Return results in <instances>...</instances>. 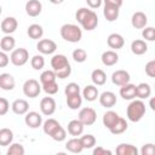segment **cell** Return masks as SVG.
Segmentation results:
<instances>
[{"label":"cell","mask_w":155,"mask_h":155,"mask_svg":"<svg viewBox=\"0 0 155 155\" xmlns=\"http://www.w3.org/2000/svg\"><path fill=\"white\" fill-rule=\"evenodd\" d=\"M82 104V97L80 96V93L76 94H71V96H67V105L71 109V110H76L81 107Z\"/></svg>","instance_id":"obj_33"},{"label":"cell","mask_w":155,"mask_h":155,"mask_svg":"<svg viewBox=\"0 0 155 155\" xmlns=\"http://www.w3.org/2000/svg\"><path fill=\"white\" fill-rule=\"evenodd\" d=\"M42 90L47 93V94H56L58 92V85L56 81H51V82H46V84H42Z\"/></svg>","instance_id":"obj_42"},{"label":"cell","mask_w":155,"mask_h":155,"mask_svg":"<svg viewBox=\"0 0 155 155\" xmlns=\"http://www.w3.org/2000/svg\"><path fill=\"white\" fill-rule=\"evenodd\" d=\"M52 4H54V5H58V4H62L64 0H50Z\"/></svg>","instance_id":"obj_53"},{"label":"cell","mask_w":155,"mask_h":155,"mask_svg":"<svg viewBox=\"0 0 155 155\" xmlns=\"http://www.w3.org/2000/svg\"><path fill=\"white\" fill-rule=\"evenodd\" d=\"M119 7H115V6H107L104 5V10H103V13H104V17L107 21L109 22H114L119 17Z\"/></svg>","instance_id":"obj_32"},{"label":"cell","mask_w":155,"mask_h":155,"mask_svg":"<svg viewBox=\"0 0 155 155\" xmlns=\"http://www.w3.org/2000/svg\"><path fill=\"white\" fill-rule=\"evenodd\" d=\"M142 36L147 41H154L155 40V28L154 27H144L142 31Z\"/></svg>","instance_id":"obj_43"},{"label":"cell","mask_w":155,"mask_h":155,"mask_svg":"<svg viewBox=\"0 0 155 155\" xmlns=\"http://www.w3.org/2000/svg\"><path fill=\"white\" fill-rule=\"evenodd\" d=\"M15 78L8 73L0 74V88L4 91H11L15 88Z\"/></svg>","instance_id":"obj_17"},{"label":"cell","mask_w":155,"mask_h":155,"mask_svg":"<svg viewBox=\"0 0 155 155\" xmlns=\"http://www.w3.org/2000/svg\"><path fill=\"white\" fill-rule=\"evenodd\" d=\"M151 94V87L147 82H140L139 85L136 86V97L139 99H145L149 98Z\"/></svg>","instance_id":"obj_23"},{"label":"cell","mask_w":155,"mask_h":155,"mask_svg":"<svg viewBox=\"0 0 155 155\" xmlns=\"http://www.w3.org/2000/svg\"><path fill=\"white\" fill-rule=\"evenodd\" d=\"M17 27H18V22H17V19L15 17H6L1 22V30L6 35H10V34L15 33Z\"/></svg>","instance_id":"obj_13"},{"label":"cell","mask_w":155,"mask_h":155,"mask_svg":"<svg viewBox=\"0 0 155 155\" xmlns=\"http://www.w3.org/2000/svg\"><path fill=\"white\" fill-rule=\"evenodd\" d=\"M41 92V85L35 79H29L23 85V93L29 98H35Z\"/></svg>","instance_id":"obj_6"},{"label":"cell","mask_w":155,"mask_h":155,"mask_svg":"<svg viewBox=\"0 0 155 155\" xmlns=\"http://www.w3.org/2000/svg\"><path fill=\"white\" fill-rule=\"evenodd\" d=\"M107 44L110 48L113 50H119V48H122V46L125 45V39L122 35L117 34V33H113L108 36L107 39Z\"/></svg>","instance_id":"obj_16"},{"label":"cell","mask_w":155,"mask_h":155,"mask_svg":"<svg viewBox=\"0 0 155 155\" xmlns=\"http://www.w3.org/2000/svg\"><path fill=\"white\" fill-rule=\"evenodd\" d=\"M99 103L104 108H113L116 104V96L111 91H104L99 96Z\"/></svg>","instance_id":"obj_14"},{"label":"cell","mask_w":155,"mask_h":155,"mask_svg":"<svg viewBox=\"0 0 155 155\" xmlns=\"http://www.w3.org/2000/svg\"><path fill=\"white\" fill-rule=\"evenodd\" d=\"M127 127H128V125H127V121L124 119V117H119L117 119V121L109 128V131H110V133H113V134H120V133H124L126 130H127Z\"/></svg>","instance_id":"obj_26"},{"label":"cell","mask_w":155,"mask_h":155,"mask_svg":"<svg viewBox=\"0 0 155 155\" xmlns=\"http://www.w3.org/2000/svg\"><path fill=\"white\" fill-rule=\"evenodd\" d=\"M36 48L42 54H51L57 50V44L51 39H42L38 42Z\"/></svg>","instance_id":"obj_8"},{"label":"cell","mask_w":155,"mask_h":155,"mask_svg":"<svg viewBox=\"0 0 155 155\" xmlns=\"http://www.w3.org/2000/svg\"><path fill=\"white\" fill-rule=\"evenodd\" d=\"M102 1H103V0H86L87 5H88L91 8H98V7L102 5Z\"/></svg>","instance_id":"obj_51"},{"label":"cell","mask_w":155,"mask_h":155,"mask_svg":"<svg viewBox=\"0 0 155 155\" xmlns=\"http://www.w3.org/2000/svg\"><path fill=\"white\" fill-rule=\"evenodd\" d=\"M64 93H65V96H71V94L80 93V86L76 82H70V84H68L65 86Z\"/></svg>","instance_id":"obj_44"},{"label":"cell","mask_w":155,"mask_h":155,"mask_svg":"<svg viewBox=\"0 0 155 155\" xmlns=\"http://www.w3.org/2000/svg\"><path fill=\"white\" fill-rule=\"evenodd\" d=\"M79 120L84 124V126H91L97 120V113L93 108H90V107L82 108L79 111Z\"/></svg>","instance_id":"obj_7"},{"label":"cell","mask_w":155,"mask_h":155,"mask_svg":"<svg viewBox=\"0 0 155 155\" xmlns=\"http://www.w3.org/2000/svg\"><path fill=\"white\" fill-rule=\"evenodd\" d=\"M11 108H12V111L17 115H24L28 110H29V103L25 101V99H16L13 101V103L11 104Z\"/></svg>","instance_id":"obj_18"},{"label":"cell","mask_w":155,"mask_h":155,"mask_svg":"<svg viewBox=\"0 0 155 155\" xmlns=\"http://www.w3.org/2000/svg\"><path fill=\"white\" fill-rule=\"evenodd\" d=\"M131 23H132V27L136 28V29H143L144 27H147V23H148V17L144 12L142 11H137L132 15V18H131Z\"/></svg>","instance_id":"obj_12"},{"label":"cell","mask_w":155,"mask_h":155,"mask_svg":"<svg viewBox=\"0 0 155 155\" xmlns=\"http://www.w3.org/2000/svg\"><path fill=\"white\" fill-rule=\"evenodd\" d=\"M29 59V53L25 48L23 47H19V48H16L12 51L11 56H10V61L13 65L16 67H22L24 65Z\"/></svg>","instance_id":"obj_5"},{"label":"cell","mask_w":155,"mask_h":155,"mask_svg":"<svg viewBox=\"0 0 155 155\" xmlns=\"http://www.w3.org/2000/svg\"><path fill=\"white\" fill-rule=\"evenodd\" d=\"M42 5L39 0H29L25 4V12L30 17H36L41 13Z\"/></svg>","instance_id":"obj_15"},{"label":"cell","mask_w":155,"mask_h":155,"mask_svg":"<svg viewBox=\"0 0 155 155\" xmlns=\"http://www.w3.org/2000/svg\"><path fill=\"white\" fill-rule=\"evenodd\" d=\"M10 109V103L6 98L4 97H0V116L5 115Z\"/></svg>","instance_id":"obj_47"},{"label":"cell","mask_w":155,"mask_h":155,"mask_svg":"<svg viewBox=\"0 0 155 155\" xmlns=\"http://www.w3.org/2000/svg\"><path fill=\"white\" fill-rule=\"evenodd\" d=\"M1 12H2V8H1V5H0V15H1Z\"/></svg>","instance_id":"obj_54"},{"label":"cell","mask_w":155,"mask_h":155,"mask_svg":"<svg viewBox=\"0 0 155 155\" xmlns=\"http://www.w3.org/2000/svg\"><path fill=\"white\" fill-rule=\"evenodd\" d=\"M126 114L130 121L132 122H138L142 120V117L145 115V104L142 99H134L132 101L127 109H126Z\"/></svg>","instance_id":"obj_3"},{"label":"cell","mask_w":155,"mask_h":155,"mask_svg":"<svg viewBox=\"0 0 155 155\" xmlns=\"http://www.w3.org/2000/svg\"><path fill=\"white\" fill-rule=\"evenodd\" d=\"M104 1V5L107 6H115V7H121L122 5V0H103Z\"/></svg>","instance_id":"obj_50"},{"label":"cell","mask_w":155,"mask_h":155,"mask_svg":"<svg viewBox=\"0 0 155 155\" xmlns=\"http://www.w3.org/2000/svg\"><path fill=\"white\" fill-rule=\"evenodd\" d=\"M59 125H61V124H59L57 120H54V119H47V120L44 122V125H42V130H44V132H45L47 136H50V134L52 133V131H53L54 128H57Z\"/></svg>","instance_id":"obj_36"},{"label":"cell","mask_w":155,"mask_h":155,"mask_svg":"<svg viewBox=\"0 0 155 155\" xmlns=\"http://www.w3.org/2000/svg\"><path fill=\"white\" fill-rule=\"evenodd\" d=\"M51 67L56 74V78L58 79H65L71 73L70 63L64 54H54L51 58Z\"/></svg>","instance_id":"obj_2"},{"label":"cell","mask_w":155,"mask_h":155,"mask_svg":"<svg viewBox=\"0 0 155 155\" xmlns=\"http://www.w3.org/2000/svg\"><path fill=\"white\" fill-rule=\"evenodd\" d=\"M40 110L46 116L52 115L56 111V101L52 97H44L40 102Z\"/></svg>","instance_id":"obj_9"},{"label":"cell","mask_w":155,"mask_h":155,"mask_svg":"<svg viewBox=\"0 0 155 155\" xmlns=\"http://www.w3.org/2000/svg\"><path fill=\"white\" fill-rule=\"evenodd\" d=\"M150 108H151V110H155V99L154 98L150 99Z\"/></svg>","instance_id":"obj_52"},{"label":"cell","mask_w":155,"mask_h":155,"mask_svg":"<svg viewBox=\"0 0 155 155\" xmlns=\"http://www.w3.org/2000/svg\"><path fill=\"white\" fill-rule=\"evenodd\" d=\"M111 150H108L103 147H97L93 149V155H111Z\"/></svg>","instance_id":"obj_48"},{"label":"cell","mask_w":155,"mask_h":155,"mask_svg":"<svg viewBox=\"0 0 155 155\" xmlns=\"http://www.w3.org/2000/svg\"><path fill=\"white\" fill-rule=\"evenodd\" d=\"M50 137H51L53 140H56V142H63V140L65 139V137H67V132H65V130L59 125L57 128H54V130L52 131V133L50 134Z\"/></svg>","instance_id":"obj_37"},{"label":"cell","mask_w":155,"mask_h":155,"mask_svg":"<svg viewBox=\"0 0 155 155\" xmlns=\"http://www.w3.org/2000/svg\"><path fill=\"white\" fill-rule=\"evenodd\" d=\"M13 140V132L10 128H1L0 130V145L7 147Z\"/></svg>","instance_id":"obj_28"},{"label":"cell","mask_w":155,"mask_h":155,"mask_svg":"<svg viewBox=\"0 0 155 155\" xmlns=\"http://www.w3.org/2000/svg\"><path fill=\"white\" fill-rule=\"evenodd\" d=\"M115 151H116L117 155H137L138 154V149L134 145L126 144V143L119 144Z\"/></svg>","instance_id":"obj_24"},{"label":"cell","mask_w":155,"mask_h":155,"mask_svg":"<svg viewBox=\"0 0 155 155\" xmlns=\"http://www.w3.org/2000/svg\"><path fill=\"white\" fill-rule=\"evenodd\" d=\"M56 74L53 70H45L41 73L40 75V82L41 85L42 84H46V82H51V81H56Z\"/></svg>","instance_id":"obj_40"},{"label":"cell","mask_w":155,"mask_h":155,"mask_svg":"<svg viewBox=\"0 0 155 155\" xmlns=\"http://www.w3.org/2000/svg\"><path fill=\"white\" fill-rule=\"evenodd\" d=\"M65 148L70 153H74V154H79L84 150L82 145H81V142H80V138H71L65 144Z\"/></svg>","instance_id":"obj_31"},{"label":"cell","mask_w":155,"mask_h":155,"mask_svg":"<svg viewBox=\"0 0 155 155\" xmlns=\"http://www.w3.org/2000/svg\"><path fill=\"white\" fill-rule=\"evenodd\" d=\"M82 132H84V124L79 119L69 121V124H68V133L70 136L78 137V136H81Z\"/></svg>","instance_id":"obj_21"},{"label":"cell","mask_w":155,"mask_h":155,"mask_svg":"<svg viewBox=\"0 0 155 155\" xmlns=\"http://www.w3.org/2000/svg\"><path fill=\"white\" fill-rule=\"evenodd\" d=\"M30 65L33 69L35 70H41L45 65V59L41 54H35L31 59H30Z\"/></svg>","instance_id":"obj_38"},{"label":"cell","mask_w":155,"mask_h":155,"mask_svg":"<svg viewBox=\"0 0 155 155\" xmlns=\"http://www.w3.org/2000/svg\"><path fill=\"white\" fill-rule=\"evenodd\" d=\"M119 117H120V116H119L117 113H115V111H113V110H109V111H107V113L103 115V125L109 130V128L117 121Z\"/></svg>","instance_id":"obj_34"},{"label":"cell","mask_w":155,"mask_h":155,"mask_svg":"<svg viewBox=\"0 0 155 155\" xmlns=\"http://www.w3.org/2000/svg\"><path fill=\"white\" fill-rule=\"evenodd\" d=\"M98 96H99L98 88H97L96 86H93V85H87V86L84 88V91H82V97H84L86 101H88V102L96 101Z\"/></svg>","instance_id":"obj_25"},{"label":"cell","mask_w":155,"mask_h":155,"mask_svg":"<svg viewBox=\"0 0 155 155\" xmlns=\"http://www.w3.org/2000/svg\"><path fill=\"white\" fill-rule=\"evenodd\" d=\"M24 122L30 128H38L42 124V116L36 111H29V113L27 111L25 117H24Z\"/></svg>","instance_id":"obj_10"},{"label":"cell","mask_w":155,"mask_h":155,"mask_svg":"<svg viewBox=\"0 0 155 155\" xmlns=\"http://www.w3.org/2000/svg\"><path fill=\"white\" fill-rule=\"evenodd\" d=\"M145 74L149 78H155V59L149 61L145 64Z\"/></svg>","instance_id":"obj_45"},{"label":"cell","mask_w":155,"mask_h":155,"mask_svg":"<svg viewBox=\"0 0 155 155\" xmlns=\"http://www.w3.org/2000/svg\"><path fill=\"white\" fill-rule=\"evenodd\" d=\"M61 36L68 42H79L82 38V31L76 24L67 23L61 27Z\"/></svg>","instance_id":"obj_4"},{"label":"cell","mask_w":155,"mask_h":155,"mask_svg":"<svg viewBox=\"0 0 155 155\" xmlns=\"http://www.w3.org/2000/svg\"><path fill=\"white\" fill-rule=\"evenodd\" d=\"M8 62H10V58H8V56L6 54V52L0 51V68L7 67Z\"/></svg>","instance_id":"obj_49"},{"label":"cell","mask_w":155,"mask_h":155,"mask_svg":"<svg viewBox=\"0 0 155 155\" xmlns=\"http://www.w3.org/2000/svg\"><path fill=\"white\" fill-rule=\"evenodd\" d=\"M80 142L84 149H91L96 145V138L93 134H84L82 137H80Z\"/></svg>","instance_id":"obj_35"},{"label":"cell","mask_w":155,"mask_h":155,"mask_svg":"<svg viewBox=\"0 0 155 155\" xmlns=\"http://www.w3.org/2000/svg\"><path fill=\"white\" fill-rule=\"evenodd\" d=\"M91 79H92V82L97 86H102L105 84L107 81V74L104 73V70L102 69H94L91 74Z\"/></svg>","instance_id":"obj_27"},{"label":"cell","mask_w":155,"mask_h":155,"mask_svg":"<svg viewBox=\"0 0 155 155\" xmlns=\"http://www.w3.org/2000/svg\"><path fill=\"white\" fill-rule=\"evenodd\" d=\"M73 58L78 63H82L87 59V52L84 48H76L73 51Z\"/></svg>","instance_id":"obj_41"},{"label":"cell","mask_w":155,"mask_h":155,"mask_svg":"<svg viewBox=\"0 0 155 155\" xmlns=\"http://www.w3.org/2000/svg\"><path fill=\"white\" fill-rule=\"evenodd\" d=\"M27 34L30 39H34V40H38L40 39L42 35H44V29L40 24H30L28 27V30H27Z\"/></svg>","instance_id":"obj_29"},{"label":"cell","mask_w":155,"mask_h":155,"mask_svg":"<svg viewBox=\"0 0 155 155\" xmlns=\"http://www.w3.org/2000/svg\"><path fill=\"white\" fill-rule=\"evenodd\" d=\"M131 80V76H130V73L124 70V69H120V70H116L111 75V81L114 85L116 86H122L127 82H130Z\"/></svg>","instance_id":"obj_11"},{"label":"cell","mask_w":155,"mask_h":155,"mask_svg":"<svg viewBox=\"0 0 155 155\" xmlns=\"http://www.w3.org/2000/svg\"><path fill=\"white\" fill-rule=\"evenodd\" d=\"M6 154L7 155H24V148L19 143H11Z\"/></svg>","instance_id":"obj_39"},{"label":"cell","mask_w":155,"mask_h":155,"mask_svg":"<svg viewBox=\"0 0 155 155\" xmlns=\"http://www.w3.org/2000/svg\"><path fill=\"white\" fill-rule=\"evenodd\" d=\"M101 58H102V63H103L104 65H107V67H111V65L116 64L117 61H119L117 53H116L115 51H113V50L104 51V52L102 53V57H101Z\"/></svg>","instance_id":"obj_19"},{"label":"cell","mask_w":155,"mask_h":155,"mask_svg":"<svg viewBox=\"0 0 155 155\" xmlns=\"http://www.w3.org/2000/svg\"><path fill=\"white\" fill-rule=\"evenodd\" d=\"M140 154L142 155H154L155 154V145L153 143L144 144L140 149Z\"/></svg>","instance_id":"obj_46"},{"label":"cell","mask_w":155,"mask_h":155,"mask_svg":"<svg viewBox=\"0 0 155 155\" xmlns=\"http://www.w3.org/2000/svg\"><path fill=\"white\" fill-rule=\"evenodd\" d=\"M120 96L124 98V99H127V101H131L136 97V85L133 84H125L121 86L120 88Z\"/></svg>","instance_id":"obj_20"},{"label":"cell","mask_w":155,"mask_h":155,"mask_svg":"<svg viewBox=\"0 0 155 155\" xmlns=\"http://www.w3.org/2000/svg\"><path fill=\"white\" fill-rule=\"evenodd\" d=\"M131 51L137 54V56H140V54H144L147 51H148V45L144 40L142 39H137V40H133L132 44H131Z\"/></svg>","instance_id":"obj_22"},{"label":"cell","mask_w":155,"mask_h":155,"mask_svg":"<svg viewBox=\"0 0 155 155\" xmlns=\"http://www.w3.org/2000/svg\"><path fill=\"white\" fill-rule=\"evenodd\" d=\"M15 45H16V40L11 35H5L0 41V47H1V51H4V52L13 51Z\"/></svg>","instance_id":"obj_30"},{"label":"cell","mask_w":155,"mask_h":155,"mask_svg":"<svg viewBox=\"0 0 155 155\" xmlns=\"http://www.w3.org/2000/svg\"><path fill=\"white\" fill-rule=\"evenodd\" d=\"M76 21L82 25L85 30H93L98 25V16L93 10L81 7L75 13Z\"/></svg>","instance_id":"obj_1"}]
</instances>
